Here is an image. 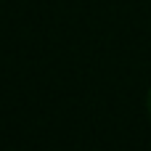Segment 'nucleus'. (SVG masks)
Here are the masks:
<instances>
[{
    "label": "nucleus",
    "instance_id": "obj_1",
    "mask_svg": "<svg viewBox=\"0 0 151 151\" xmlns=\"http://www.w3.org/2000/svg\"><path fill=\"white\" fill-rule=\"evenodd\" d=\"M149 111H151V93H149Z\"/></svg>",
    "mask_w": 151,
    "mask_h": 151
}]
</instances>
